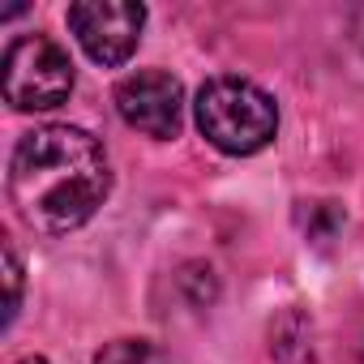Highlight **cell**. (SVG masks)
Masks as SVG:
<instances>
[{"label": "cell", "instance_id": "obj_1", "mask_svg": "<svg viewBox=\"0 0 364 364\" xmlns=\"http://www.w3.org/2000/svg\"><path fill=\"white\" fill-rule=\"evenodd\" d=\"M9 193L22 223L39 236L77 232L112 193V167L99 137L73 124H39L22 133L9 159Z\"/></svg>", "mask_w": 364, "mask_h": 364}, {"label": "cell", "instance_id": "obj_2", "mask_svg": "<svg viewBox=\"0 0 364 364\" xmlns=\"http://www.w3.org/2000/svg\"><path fill=\"white\" fill-rule=\"evenodd\" d=\"M198 129L223 154H257L274 141L279 107L274 99L245 77H210L198 90Z\"/></svg>", "mask_w": 364, "mask_h": 364}, {"label": "cell", "instance_id": "obj_3", "mask_svg": "<svg viewBox=\"0 0 364 364\" xmlns=\"http://www.w3.org/2000/svg\"><path fill=\"white\" fill-rule=\"evenodd\" d=\"M73 90V60L48 35H22L5 52V99L18 112H52Z\"/></svg>", "mask_w": 364, "mask_h": 364}, {"label": "cell", "instance_id": "obj_4", "mask_svg": "<svg viewBox=\"0 0 364 364\" xmlns=\"http://www.w3.org/2000/svg\"><path fill=\"white\" fill-rule=\"evenodd\" d=\"M141 26L146 9L133 0H77V5H69V31L77 35L82 52L103 69H116L137 52Z\"/></svg>", "mask_w": 364, "mask_h": 364}, {"label": "cell", "instance_id": "obj_5", "mask_svg": "<svg viewBox=\"0 0 364 364\" xmlns=\"http://www.w3.org/2000/svg\"><path fill=\"white\" fill-rule=\"evenodd\" d=\"M116 112L129 129L167 141L185 120V86L163 69H137L116 86Z\"/></svg>", "mask_w": 364, "mask_h": 364}, {"label": "cell", "instance_id": "obj_6", "mask_svg": "<svg viewBox=\"0 0 364 364\" xmlns=\"http://www.w3.org/2000/svg\"><path fill=\"white\" fill-rule=\"evenodd\" d=\"M86 364H180V360H171L163 347H154L146 338H116V343L99 347Z\"/></svg>", "mask_w": 364, "mask_h": 364}, {"label": "cell", "instance_id": "obj_7", "mask_svg": "<svg viewBox=\"0 0 364 364\" xmlns=\"http://www.w3.org/2000/svg\"><path fill=\"white\" fill-rule=\"evenodd\" d=\"M5 279H9V304H5V326H14L18 309H22V262L14 240H5Z\"/></svg>", "mask_w": 364, "mask_h": 364}, {"label": "cell", "instance_id": "obj_8", "mask_svg": "<svg viewBox=\"0 0 364 364\" xmlns=\"http://www.w3.org/2000/svg\"><path fill=\"white\" fill-rule=\"evenodd\" d=\"M18 364H48L43 355H26V360H18Z\"/></svg>", "mask_w": 364, "mask_h": 364}, {"label": "cell", "instance_id": "obj_9", "mask_svg": "<svg viewBox=\"0 0 364 364\" xmlns=\"http://www.w3.org/2000/svg\"><path fill=\"white\" fill-rule=\"evenodd\" d=\"M360 364H364V360H360Z\"/></svg>", "mask_w": 364, "mask_h": 364}]
</instances>
